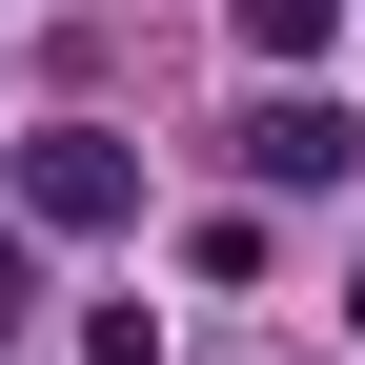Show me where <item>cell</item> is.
I'll use <instances>...</instances> for the list:
<instances>
[{"label":"cell","instance_id":"7a4b0ae2","mask_svg":"<svg viewBox=\"0 0 365 365\" xmlns=\"http://www.w3.org/2000/svg\"><path fill=\"white\" fill-rule=\"evenodd\" d=\"M345 143H365L345 102H264V122H244V163H264V182H345Z\"/></svg>","mask_w":365,"mask_h":365},{"label":"cell","instance_id":"5b68a950","mask_svg":"<svg viewBox=\"0 0 365 365\" xmlns=\"http://www.w3.org/2000/svg\"><path fill=\"white\" fill-rule=\"evenodd\" d=\"M345 325H365V284H345Z\"/></svg>","mask_w":365,"mask_h":365},{"label":"cell","instance_id":"3957f363","mask_svg":"<svg viewBox=\"0 0 365 365\" xmlns=\"http://www.w3.org/2000/svg\"><path fill=\"white\" fill-rule=\"evenodd\" d=\"M345 41V0H244V61H325Z\"/></svg>","mask_w":365,"mask_h":365},{"label":"cell","instance_id":"6da1fadb","mask_svg":"<svg viewBox=\"0 0 365 365\" xmlns=\"http://www.w3.org/2000/svg\"><path fill=\"white\" fill-rule=\"evenodd\" d=\"M21 223H61V244H81V223H143V163H122L102 122H41V143H21Z\"/></svg>","mask_w":365,"mask_h":365},{"label":"cell","instance_id":"277c9868","mask_svg":"<svg viewBox=\"0 0 365 365\" xmlns=\"http://www.w3.org/2000/svg\"><path fill=\"white\" fill-rule=\"evenodd\" d=\"M21 304H41V244H21V223H0V325H21Z\"/></svg>","mask_w":365,"mask_h":365}]
</instances>
